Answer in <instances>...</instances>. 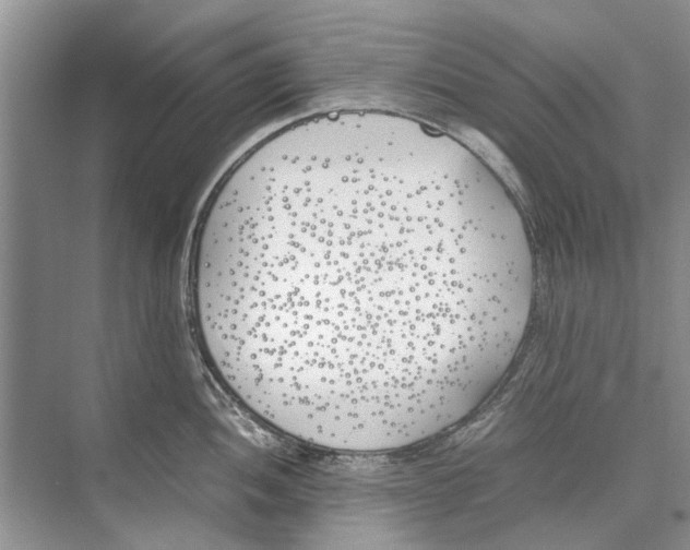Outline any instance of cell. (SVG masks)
<instances>
[{
	"label": "cell",
	"instance_id": "6da1fadb",
	"mask_svg": "<svg viewBox=\"0 0 690 550\" xmlns=\"http://www.w3.org/2000/svg\"><path fill=\"white\" fill-rule=\"evenodd\" d=\"M520 219L425 134L367 124L296 140L199 222L204 352L233 395L296 439L419 442L487 398L521 346L534 267Z\"/></svg>",
	"mask_w": 690,
	"mask_h": 550
}]
</instances>
